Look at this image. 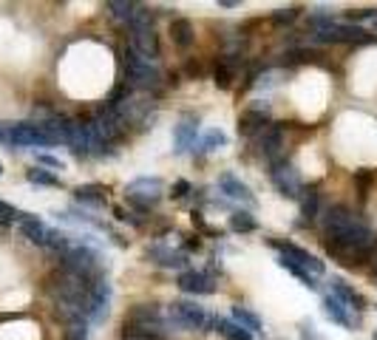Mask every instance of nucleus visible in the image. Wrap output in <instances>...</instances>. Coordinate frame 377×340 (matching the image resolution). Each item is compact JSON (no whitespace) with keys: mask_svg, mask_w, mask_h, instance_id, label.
I'll return each mask as SVG.
<instances>
[{"mask_svg":"<svg viewBox=\"0 0 377 340\" xmlns=\"http://www.w3.org/2000/svg\"><path fill=\"white\" fill-rule=\"evenodd\" d=\"M23 219H26V213H20L17 207L0 202V224H11V221H23Z\"/></svg>","mask_w":377,"mask_h":340,"instance_id":"obj_33","label":"nucleus"},{"mask_svg":"<svg viewBox=\"0 0 377 340\" xmlns=\"http://www.w3.org/2000/svg\"><path fill=\"white\" fill-rule=\"evenodd\" d=\"M176 284H179V290H182V292H188V295H213V292H216L213 278H210V275H204V273H196V270L182 273Z\"/></svg>","mask_w":377,"mask_h":340,"instance_id":"obj_13","label":"nucleus"},{"mask_svg":"<svg viewBox=\"0 0 377 340\" xmlns=\"http://www.w3.org/2000/svg\"><path fill=\"white\" fill-rule=\"evenodd\" d=\"M190 190H193V187H190V182H185V179H179V182L174 185V193H171V196H174V199H185V196H188Z\"/></svg>","mask_w":377,"mask_h":340,"instance_id":"obj_37","label":"nucleus"},{"mask_svg":"<svg viewBox=\"0 0 377 340\" xmlns=\"http://www.w3.org/2000/svg\"><path fill=\"white\" fill-rule=\"evenodd\" d=\"M171 40L179 48H190V43H193V23L185 20V17L171 20Z\"/></svg>","mask_w":377,"mask_h":340,"instance_id":"obj_22","label":"nucleus"},{"mask_svg":"<svg viewBox=\"0 0 377 340\" xmlns=\"http://www.w3.org/2000/svg\"><path fill=\"white\" fill-rule=\"evenodd\" d=\"M298 14H301V9H298V6H290V9H278L270 20H272L275 26H287V23H292Z\"/></svg>","mask_w":377,"mask_h":340,"instance_id":"obj_32","label":"nucleus"},{"mask_svg":"<svg viewBox=\"0 0 377 340\" xmlns=\"http://www.w3.org/2000/svg\"><path fill=\"white\" fill-rule=\"evenodd\" d=\"M60 264H63V273H71V275H80L85 281H97L102 278V264H100V256L88 247H77L71 244L65 253H60Z\"/></svg>","mask_w":377,"mask_h":340,"instance_id":"obj_2","label":"nucleus"},{"mask_svg":"<svg viewBox=\"0 0 377 340\" xmlns=\"http://www.w3.org/2000/svg\"><path fill=\"white\" fill-rule=\"evenodd\" d=\"M324 312H326V315H329L335 324H341V327H346V329H352V327H355L352 315L346 312V307H344V304H341L335 295H326V298H324Z\"/></svg>","mask_w":377,"mask_h":340,"instance_id":"obj_21","label":"nucleus"},{"mask_svg":"<svg viewBox=\"0 0 377 340\" xmlns=\"http://www.w3.org/2000/svg\"><path fill=\"white\" fill-rule=\"evenodd\" d=\"M218 190H221L227 199H235V202H244V204H253V202H255L253 193H250V187H247L244 182H238L233 173H224V176L218 179Z\"/></svg>","mask_w":377,"mask_h":340,"instance_id":"obj_16","label":"nucleus"},{"mask_svg":"<svg viewBox=\"0 0 377 340\" xmlns=\"http://www.w3.org/2000/svg\"><path fill=\"white\" fill-rule=\"evenodd\" d=\"M37 159H40V162H43V165H48V168H57V170H60V168H63V165H60V159H54V156H48V153H40V156H37Z\"/></svg>","mask_w":377,"mask_h":340,"instance_id":"obj_39","label":"nucleus"},{"mask_svg":"<svg viewBox=\"0 0 377 340\" xmlns=\"http://www.w3.org/2000/svg\"><path fill=\"white\" fill-rule=\"evenodd\" d=\"M128 97H131V85H128V79H122V82H117L114 85V91H111V97H108V108H122L125 102H128Z\"/></svg>","mask_w":377,"mask_h":340,"instance_id":"obj_30","label":"nucleus"},{"mask_svg":"<svg viewBox=\"0 0 377 340\" xmlns=\"http://www.w3.org/2000/svg\"><path fill=\"white\" fill-rule=\"evenodd\" d=\"M20 230H23V236L31 241V244H40V247H46L48 244V227L43 224V221H37V219H31V216H26L23 221H20Z\"/></svg>","mask_w":377,"mask_h":340,"instance_id":"obj_20","label":"nucleus"},{"mask_svg":"<svg viewBox=\"0 0 377 340\" xmlns=\"http://www.w3.org/2000/svg\"><path fill=\"white\" fill-rule=\"evenodd\" d=\"M65 340H88V321H68L65 329Z\"/></svg>","mask_w":377,"mask_h":340,"instance_id":"obj_31","label":"nucleus"},{"mask_svg":"<svg viewBox=\"0 0 377 340\" xmlns=\"http://www.w3.org/2000/svg\"><path fill=\"white\" fill-rule=\"evenodd\" d=\"M372 34L366 28H361L358 23H332L329 28L324 31H315L312 34V43H369Z\"/></svg>","mask_w":377,"mask_h":340,"instance_id":"obj_7","label":"nucleus"},{"mask_svg":"<svg viewBox=\"0 0 377 340\" xmlns=\"http://www.w3.org/2000/svg\"><path fill=\"white\" fill-rule=\"evenodd\" d=\"M125 68H128V85H131V88L154 91V88H159V82H162L159 68H156L148 57H142L139 51H134L131 45L125 48Z\"/></svg>","mask_w":377,"mask_h":340,"instance_id":"obj_3","label":"nucleus"},{"mask_svg":"<svg viewBox=\"0 0 377 340\" xmlns=\"http://www.w3.org/2000/svg\"><path fill=\"white\" fill-rule=\"evenodd\" d=\"M238 62H241V60H238L235 54L221 57V60L216 62V68H213V82H216L218 88H230V85H233V74H235Z\"/></svg>","mask_w":377,"mask_h":340,"instance_id":"obj_18","label":"nucleus"},{"mask_svg":"<svg viewBox=\"0 0 377 340\" xmlns=\"http://www.w3.org/2000/svg\"><path fill=\"white\" fill-rule=\"evenodd\" d=\"M329 287H332V295L346 307V309H355V312H366L369 309V304H366V298L355 290V287H349L344 278H332L329 281Z\"/></svg>","mask_w":377,"mask_h":340,"instance_id":"obj_12","label":"nucleus"},{"mask_svg":"<svg viewBox=\"0 0 377 340\" xmlns=\"http://www.w3.org/2000/svg\"><path fill=\"white\" fill-rule=\"evenodd\" d=\"M201 247V241H198V236H190L188 241H185V250H198Z\"/></svg>","mask_w":377,"mask_h":340,"instance_id":"obj_41","label":"nucleus"},{"mask_svg":"<svg viewBox=\"0 0 377 340\" xmlns=\"http://www.w3.org/2000/svg\"><path fill=\"white\" fill-rule=\"evenodd\" d=\"M284 258H290V261H295V264H301L304 270H309L312 275H324V261H318L312 253H307V250H301V247H295V244H290V241H270Z\"/></svg>","mask_w":377,"mask_h":340,"instance_id":"obj_10","label":"nucleus"},{"mask_svg":"<svg viewBox=\"0 0 377 340\" xmlns=\"http://www.w3.org/2000/svg\"><path fill=\"white\" fill-rule=\"evenodd\" d=\"M372 179H375V173L372 170H355V182L361 185V196H366V190H369V185H372Z\"/></svg>","mask_w":377,"mask_h":340,"instance_id":"obj_36","label":"nucleus"},{"mask_svg":"<svg viewBox=\"0 0 377 340\" xmlns=\"http://www.w3.org/2000/svg\"><path fill=\"white\" fill-rule=\"evenodd\" d=\"M26 179L34 182V185H46V187H60V185H63L60 176H54L51 170H43V168H31V170L26 173Z\"/></svg>","mask_w":377,"mask_h":340,"instance_id":"obj_27","label":"nucleus"},{"mask_svg":"<svg viewBox=\"0 0 377 340\" xmlns=\"http://www.w3.org/2000/svg\"><path fill=\"white\" fill-rule=\"evenodd\" d=\"M216 329H218V335H224L227 340H253V335L247 329H241L235 321H227V318H218Z\"/></svg>","mask_w":377,"mask_h":340,"instance_id":"obj_24","label":"nucleus"},{"mask_svg":"<svg viewBox=\"0 0 377 340\" xmlns=\"http://www.w3.org/2000/svg\"><path fill=\"white\" fill-rule=\"evenodd\" d=\"M255 227H258L255 219L250 213H244V210L230 216V230H235V233H255Z\"/></svg>","mask_w":377,"mask_h":340,"instance_id":"obj_29","label":"nucleus"},{"mask_svg":"<svg viewBox=\"0 0 377 340\" xmlns=\"http://www.w3.org/2000/svg\"><path fill=\"white\" fill-rule=\"evenodd\" d=\"M375 267H377V256H375Z\"/></svg>","mask_w":377,"mask_h":340,"instance_id":"obj_42","label":"nucleus"},{"mask_svg":"<svg viewBox=\"0 0 377 340\" xmlns=\"http://www.w3.org/2000/svg\"><path fill=\"white\" fill-rule=\"evenodd\" d=\"M324 230H326V238L329 241L344 244V247H352V250H366V253L375 256L377 250L375 230L358 213H352L349 207H344V204L329 207L326 210V219H324Z\"/></svg>","mask_w":377,"mask_h":340,"instance_id":"obj_1","label":"nucleus"},{"mask_svg":"<svg viewBox=\"0 0 377 340\" xmlns=\"http://www.w3.org/2000/svg\"><path fill=\"white\" fill-rule=\"evenodd\" d=\"M278 264H281L287 273H292L298 281H304V287H309V290H315V287H318V284H315V275H312L309 270H304L301 264H295V261H290V258H284V256L278 258Z\"/></svg>","mask_w":377,"mask_h":340,"instance_id":"obj_25","label":"nucleus"},{"mask_svg":"<svg viewBox=\"0 0 377 340\" xmlns=\"http://www.w3.org/2000/svg\"><path fill=\"white\" fill-rule=\"evenodd\" d=\"M171 321H174V324H179V327H185V329L210 332V329H216V321H218V318L207 315V312H204L201 307H196V304L176 301V304H171Z\"/></svg>","mask_w":377,"mask_h":340,"instance_id":"obj_4","label":"nucleus"},{"mask_svg":"<svg viewBox=\"0 0 377 340\" xmlns=\"http://www.w3.org/2000/svg\"><path fill=\"white\" fill-rule=\"evenodd\" d=\"M375 340H377V332H375Z\"/></svg>","mask_w":377,"mask_h":340,"instance_id":"obj_43","label":"nucleus"},{"mask_svg":"<svg viewBox=\"0 0 377 340\" xmlns=\"http://www.w3.org/2000/svg\"><path fill=\"white\" fill-rule=\"evenodd\" d=\"M270 176H272V185L278 187L281 196H287V199H301L304 196V182H301L298 170L287 159H275Z\"/></svg>","mask_w":377,"mask_h":340,"instance_id":"obj_6","label":"nucleus"},{"mask_svg":"<svg viewBox=\"0 0 377 340\" xmlns=\"http://www.w3.org/2000/svg\"><path fill=\"white\" fill-rule=\"evenodd\" d=\"M233 321H235L241 329H247L250 335H253V332H261V318H258L255 312H250L247 307H241V304L233 307Z\"/></svg>","mask_w":377,"mask_h":340,"instance_id":"obj_23","label":"nucleus"},{"mask_svg":"<svg viewBox=\"0 0 377 340\" xmlns=\"http://www.w3.org/2000/svg\"><path fill=\"white\" fill-rule=\"evenodd\" d=\"M9 142L11 145H54V139L46 133V128L40 122H20V125H11L9 128Z\"/></svg>","mask_w":377,"mask_h":340,"instance_id":"obj_8","label":"nucleus"},{"mask_svg":"<svg viewBox=\"0 0 377 340\" xmlns=\"http://www.w3.org/2000/svg\"><path fill=\"white\" fill-rule=\"evenodd\" d=\"M0 173H3V168H0Z\"/></svg>","mask_w":377,"mask_h":340,"instance_id":"obj_44","label":"nucleus"},{"mask_svg":"<svg viewBox=\"0 0 377 340\" xmlns=\"http://www.w3.org/2000/svg\"><path fill=\"white\" fill-rule=\"evenodd\" d=\"M145 256H148L154 264L165 267V270H182V267L188 264V256H185V253H174V250H168V247H162V244L151 247Z\"/></svg>","mask_w":377,"mask_h":340,"instance_id":"obj_15","label":"nucleus"},{"mask_svg":"<svg viewBox=\"0 0 377 340\" xmlns=\"http://www.w3.org/2000/svg\"><path fill=\"white\" fill-rule=\"evenodd\" d=\"M258 148L275 162L278 153H281V148H284V131H281V125H267V128L258 133Z\"/></svg>","mask_w":377,"mask_h":340,"instance_id":"obj_14","label":"nucleus"},{"mask_svg":"<svg viewBox=\"0 0 377 340\" xmlns=\"http://www.w3.org/2000/svg\"><path fill=\"white\" fill-rule=\"evenodd\" d=\"M221 145H227V133L218 131V128H213V131H207L204 139L198 142V153H210V150H216V148H221Z\"/></svg>","mask_w":377,"mask_h":340,"instance_id":"obj_26","label":"nucleus"},{"mask_svg":"<svg viewBox=\"0 0 377 340\" xmlns=\"http://www.w3.org/2000/svg\"><path fill=\"white\" fill-rule=\"evenodd\" d=\"M346 20H377V9H352L346 11Z\"/></svg>","mask_w":377,"mask_h":340,"instance_id":"obj_35","label":"nucleus"},{"mask_svg":"<svg viewBox=\"0 0 377 340\" xmlns=\"http://www.w3.org/2000/svg\"><path fill=\"white\" fill-rule=\"evenodd\" d=\"M128 31H131V48H134V51H139V54L148 57V60L159 57V37H156V31H154L151 23H145V26H131Z\"/></svg>","mask_w":377,"mask_h":340,"instance_id":"obj_9","label":"nucleus"},{"mask_svg":"<svg viewBox=\"0 0 377 340\" xmlns=\"http://www.w3.org/2000/svg\"><path fill=\"white\" fill-rule=\"evenodd\" d=\"M74 199L83 202V204H91V207H105L108 204V187L102 185H83L74 190Z\"/></svg>","mask_w":377,"mask_h":340,"instance_id":"obj_19","label":"nucleus"},{"mask_svg":"<svg viewBox=\"0 0 377 340\" xmlns=\"http://www.w3.org/2000/svg\"><path fill=\"white\" fill-rule=\"evenodd\" d=\"M301 213L307 221H312L318 216V190L315 187H304V199H301Z\"/></svg>","mask_w":377,"mask_h":340,"instance_id":"obj_28","label":"nucleus"},{"mask_svg":"<svg viewBox=\"0 0 377 340\" xmlns=\"http://www.w3.org/2000/svg\"><path fill=\"white\" fill-rule=\"evenodd\" d=\"M267 125H270V105H267V102H264V105L258 102L255 108L244 111V114H241V119H238V131H241L244 136L261 133Z\"/></svg>","mask_w":377,"mask_h":340,"instance_id":"obj_11","label":"nucleus"},{"mask_svg":"<svg viewBox=\"0 0 377 340\" xmlns=\"http://www.w3.org/2000/svg\"><path fill=\"white\" fill-rule=\"evenodd\" d=\"M185 71H188L190 77H198V74H201V65H198L196 60H188V65H185Z\"/></svg>","mask_w":377,"mask_h":340,"instance_id":"obj_40","label":"nucleus"},{"mask_svg":"<svg viewBox=\"0 0 377 340\" xmlns=\"http://www.w3.org/2000/svg\"><path fill=\"white\" fill-rule=\"evenodd\" d=\"M258 71H261V65H258V62H253V65L247 68V79H244V85H241V88H250V85L255 82V77H258Z\"/></svg>","mask_w":377,"mask_h":340,"instance_id":"obj_38","label":"nucleus"},{"mask_svg":"<svg viewBox=\"0 0 377 340\" xmlns=\"http://www.w3.org/2000/svg\"><path fill=\"white\" fill-rule=\"evenodd\" d=\"M196 131H198V119L196 116H185L179 125H176V153H185L190 148H196Z\"/></svg>","mask_w":377,"mask_h":340,"instance_id":"obj_17","label":"nucleus"},{"mask_svg":"<svg viewBox=\"0 0 377 340\" xmlns=\"http://www.w3.org/2000/svg\"><path fill=\"white\" fill-rule=\"evenodd\" d=\"M125 199H128L131 207L148 213V210L162 199V182H159V179H151V176H142V179H137V182L128 185Z\"/></svg>","mask_w":377,"mask_h":340,"instance_id":"obj_5","label":"nucleus"},{"mask_svg":"<svg viewBox=\"0 0 377 340\" xmlns=\"http://www.w3.org/2000/svg\"><path fill=\"white\" fill-rule=\"evenodd\" d=\"M312 57H315L312 51L295 48V51H287V54H284V65H298V62H307V60H312Z\"/></svg>","mask_w":377,"mask_h":340,"instance_id":"obj_34","label":"nucleus"}]
</instances>
